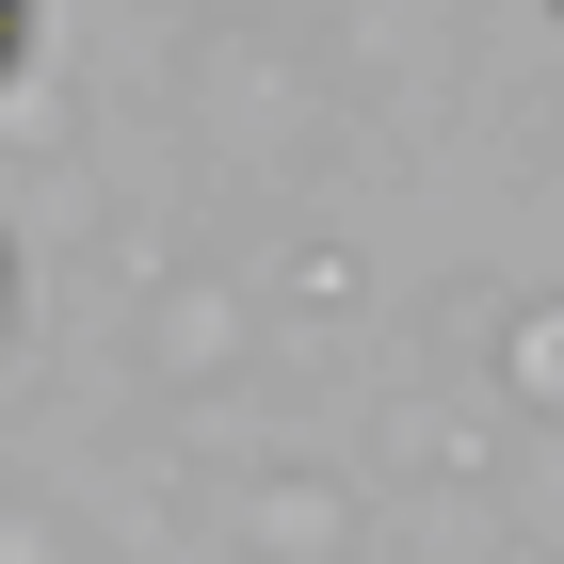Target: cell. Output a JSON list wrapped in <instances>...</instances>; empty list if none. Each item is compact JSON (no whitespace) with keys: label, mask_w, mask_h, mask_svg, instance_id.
Returning a JSON list of instances; mask_svg holds the SVG:
<instances>
[{"label":"cell","mask_w":564,"mask_h":564,"mask_svg":"<svg viewBox=\"0 0 564 564\" xmlns=\"http://www.w3.org/2000/svg\"><path fill=\"white\" fill-rule=\"evenodd\" d=\"M17 33H33V0H0V82H17Z\"/></svg>","instance_id":"1"}]
</instances>
